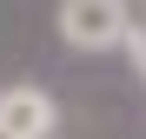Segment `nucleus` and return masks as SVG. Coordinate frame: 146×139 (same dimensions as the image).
I'll list each match as a JSON object with an SVG mask.
<instances>
[{"mask_svg":"<svg viewBox=\"0 0 146 139\" xmlns=\"http://www.w3.org/2000/svg\"><path fill=\"white\" fill-rule=\"evenodd\" d=\"M0 139H7V132H0Z\"/></svg>","mask_w":146,"mask_h":139,"instance_id":"nucleus-4","label":"nucleus"},{"mask_svg":"<svg viewBox=\"0 0 146 139\" xmlns=\"http://www.w3.org/2000/svg\"><path fill=\"white\" fill-rule=\"evenodd\" d=\"M60 106L40 86H0V132L7 139H53Z\"/></svg>","mask_w":146,"mask_h":139,"instance_id":"nucleus-2","label":"nucleus"},{"mask_svg":"<svg viewBox=\"0 0 146 139\" xmlns=\"http://www.w3.org/2000/svg\"><path fill=\"white\" fill-rule=\"evenodd\" d=\"M126 60H133V73L146 80V20H133V33H126Z\"/></svg>","mask_w":146,"mask_h":139,"instance_id":"nucleus-3","label":"nucleus"},{"mask_svg":"<svg viewBox=\"0 0 146 139\" xmlns=\"http://www.w3.org/2000/svg\"><path fill=\"white\" fill-rule=\"evenodd\" d=\"M53 20H60V40L73 53H113V46H126V33H133V13L119 7V0H60Z\"/></svg>","mask_w":146,"mask_h":139,"instance_id":"nucleus-1","label":"nucleus"}]
</instances>
